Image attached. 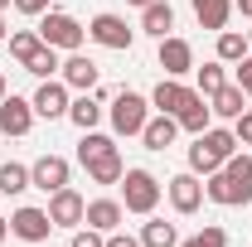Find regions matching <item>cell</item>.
<instances>
[{"mask_svg": "<svg viewBox=\"0 0 252 247\" xmlns=\"http://www.w3.org/2000/svg\"><path fill=\"white\" fill-rule=\"evenodd\" d=\"M189 97H194V88H185L180 78H165L156 93H151V107H156V112H165V117H180Z\"/></svg>", "mask_w": 252, "mask_h": 247, "instance_id": "15", "label": "cell"}, {"mask_svg": "<svg viewBox=\"0 0 252 247\" xmlns=\"http://www.w3.org/2000/svg\"><path fill=\"white\" fill-rule=\"evenodd\" d=\"M83 170H88V180H93V185H122V175H126V165H122V155H117V151L88 160Z\"/></svg>", "mask_w": 252, "mask_h": 247, "instance_id": "21", "label": "cell"}, {"mask_svg": "<svg viewBox=\"0 0 252 247\" xmlns=\"http://www.w3.org/2000/svg\"><path fill=\"white\" fill-rule=\"evenodd\" d=\"M122 218H126V204H122V199H93V204H88V214H83V223L97 228V233H117V228H122Z\"/></svg>", "mask_w": 252, "mask_h": 247, "instance_id": "14", "label": "cell"}, {"mask_svg": "<svg viewBox=\"0 0 252 247\" xmlns=\"http://www.w3.org/2000/svg\"><path fill=\"white\" fill-rule=\"evenodd\" d=\"M204 199H209V204H223V209H243V204L252 199V185H243V180L214 170V175L204 180Z\"/></svg>", "mask_w": 252, "mask_h": 247, "instance_id": "6", "label": "cell"}, {"mask_svg": "<svg viewBox=\"0 0 252 247\" xmlns=\"http://www.w3.org/2000/svg\"><path fill=\"white\" fill-rule=\"evenodd\" d=\"M68 247H107V233H97V228L83 223V228L73 233V243H68Z\"/></svg>", "mask_w": 252, "mask_h": 247, "instance_id": "32", "label": "cell"}, {"mask_svg": "<svg viewBox=\"0 0 252 247\" xmlns=\"http://www.w3.org/2000/svg\"><path fill=\"white\" fill-rule=\"evenodd\" d=\"M39 39H44L49 49L78 54V49H83V39H88V30H83L73 15H63V10H44V15H39Z\"/></svg>", "mask_w": 252, "mask_h": 247, "instance_id": "2", "label": "cell"}, {"mask_svg": "<svg viewBox=\"0 0 252 247\" xmlns=\"http://www.w3.org/2000/svg\"><path fill=\"white\" fill-rule=\"evenodd\" d=\"M107 247H141V238H131V233H107Z\"/></svg>", "mask_w": 252, "mask_h": 247, "instance_id": "36", "label": "cell"}, {"mask_svg": "<svg viewBox=\"0 0 252 247\" xmlns=\"http://www.w3.org/2000/svg\"><path fill=\"white\" fill-rule=\"evenodd\" d=\"M88 39H93V44H102V49H117V54H126V49L136 44V30L126 25L122 15H93Z\"/></svg>", "mask_w": 252, "mask_h": 247, "instance_id": "5", "label": "cell"}, {"mask_svg": "<svg viewBox=\"0 0 252 247\" xmlns=\"http://www.w3.org/2000/svg\"><path fill=\"white\" fill-rule=\"evenodd\" d=\"M34 102V117H49V122H59V117H68V83H54V78H44L39 83V93L30 97Z\"/></svg>", "mask_w": 252, "mask_h": 247, "instance_id": "12", "label": "cell"}, {"mask_svg": "<svg viewBox=\"0 0 252 247\" xmlns=\"http://www.w3.org/2000/svg\"><path fill=\"white\" fill-rule=\"evenodd\" d=\"M59 73H63V83H68V88H78V93H93V88H97V63L88 59V54H73Z\"/></svg>", "mask_w": 252, "mask_h": 247, "instance_id": "17", "label": "cell"}, {"mask_svg": "<svg viewBox=\"0 0 252 247\" xmlns=\"http://www.w3.org/2000/svg\"><path fill=\"white\" fill-rule=\"evenodd\" d=\"M30 126H34V102L10 93L0 102V131H5V136H30Z\"/></svg>", "mask_w": 252, "mask_h": 247, "instance_id": "13", "label": "cell"}, {"mask_svg": "<svg viewBox=\"0 0 252 247\" xmlns=\"http://www.w3.org/2000/svg\"><path fill=\"white\" fill-rule=\"evenodd\" d=\"M0 39H10V25H5V10H0Z\"/></svg>", "mask_w": 252, "mask_h": 247, "instance_id": "39", "label": "cell"}, {"mask_svg": "<svg viewBox=\"0 0 252 247\" xmlns=\"http://www.w3.org/2000/svg\"><path fill=\"white\" fill-rule=\"evenodd\" d=\"M165 194H170L175 214H199V209H204V180H199L194 170H185V175H175V180L165 185Z\"/></svg>", "mask_w": 252, "mask_h": 247, "instance_id": "7", "label": "cell"}, {"mask_svg": "<svg viewBox=\"0 0 252 247\" xmlns=\"http://www.w3.org/2000/svg\"><path fill=\"white\" fill-rule=\"evenodd\" d=\"M238 88L252 97V54H243V59H238Z\"/></svg>", "mask_w": 252, "mask_h": 247, "instance_id": "34", "label": "cell"}, {"mask_svg": "<svg viewBox=\"0 0 252 247\" xmlns=\"http://www.w3.org/2000/svg\"><path fill=\"white\" fill-rule=\"evenodd\" d=\"M180 247H228V233L209 223L204 233H194V238H185V243H180Z\"/></svg>", "mask_w": 252, "mask_h": 247, "instance_id": "31", "label": "cell"}, {"mask_svg": "<svg viewBox=\"0 0 252 247\" xmlns=\"http://www.w3.org/2000/svg\"><path fill=\"white\" fill-rule=\"evenodd\" d=\"M141 30L165 39V34L175 30V10H170V0H151V5H141Z\"/></svg>", "mask_w": 252, "mask_h": 247, "instance_id": "19", "label": "cell"}, {"mask_svg": "<svg viewBox=\"0 0 252 247\" xmlns=\"http://www.w3.org/2000/svg\"><path fill=\"white\" fill-rule=\"evenodd\" d=\"M30 189V165H0V194H25Z\"/></svg>", "mask_w": 252, "mask_h": 247, "instance_id": "27", "label": "cell"}, {"mask_svg": "<svg viewBox=\"0 0 252 247\" xmlns=\"http://www.w3.org/2000/svg\"><path fill=\"white\" fill-rule=\"evenodd\" d=\"M68 122L78 126V131H97V122H102V102H97V93H83L68 102Z\"/></svg>", "mask_w": 252, "mask_h": 247, "instance_id": "20", "label": "cell"}, {"mask_svg": "<svg viewBox=\"0 0 252 247\" xmlns=\"http://www.w3.org/2000/svg\"><path fill=\"white\" fill-rule=\"evenodd\" d=\"M10 233H15L20 243H49V233H54V218H49V209H15V218H10Z\"/></svg>", "mask_w": 252, "mask_h": 247, "instance_id": "9", "label": "cell"}, {"mask_svg": "<svg viewBox=\"0 0 252 247\" xmlns=\"http://www.w3.org/2000/svg\"><path fill=\"white\" fill-rule=\"evenodd\" d=\"M141 247H180V228L165 223V218H151L141 228Z\"/></svg>", "mask_w": 252, "mask_h": 247, "instance_id": "23", "label": "cell"}, {"mask_svg": "<svg viewBox=\"0 0 252 247\" xmlns=\"http://www.w3.org/2000/svg\"><path fill=\"white\" fill-rule=\"evenodd\" d=\"M5 97H10V83H5V73H0V102H5Z\"/></svg>", "mask_w": 252, "mask_h": 247, "instance_id": "40", "label": "cell"}, {"mask_svg": "<svg viewBox=\"0 0 252 247\" xmlns=\"http://www.w3.org/2000/svg\"><path fill=\"white\" fill-rule=\"evenodd\" d=\"M233 151H238V136L223 131V126H209V131H199L194 146H189V170L209 180L214 170H223V160H228Z\"/></svg>", "mask_w": 252, "mask_h": 247, "instance_id": "1", "label": "cell"}, {"mask_svg": "<svg viewBox=\"0 0 252 247\" xmlns=\"http://www.w3.org/2000/svg\"><path fill=\"white\" fill-rule=\"evenodd\" d=\"M194 15L204 30H223L228 15H233V0H194Z\"/></svg>", "mask_w": 252, "mask_h": 247, "instance_id": "24", "label": "cell"}, {"mask_svg": "<svg viewBox=\"0 0 252 247\" xmlns=\"http://www.w3.org/2000/svg\"><path fill=\"white\" fill-rule=\"evenodd\" d=\"M194 73H199V93L204 97H214L223 83H228V78H223V63H204V68H194Z\"/></svg>", "mask_w": 252, "mask_h": 247, "instance_id": "30", "label": "cell"}, {"mask_svg": "<svg viewBox=\"0 0 252 247\" xmlns=\"http://www.w3.org/2000/svg\"><path fill=\"white\" fill-rule=\"evenodd\" d=\"M175 136H180V122H175V117H165V112H156L151 122L141 126L146 151H170V146H175Z\"/></svg>", "mask_w": 252, "mask_h": 247, "instance_id": "16", "label": "cell"}, {"mask_svg": "<svg viewBox=\"0 0 252 247\" xmlns=\"http://www.w3.org/2000/svg\"><path fill=\"white\" fill-rule=\"evenodd\" d=\"M107 151H117L112 136H102V131H83V146H78V160H83V165L97 160V155H107Z\"/></svg>", "mask_w": 252, "mask_h": 247, "instance_id": "28", "label": "cell"}, {"mask_svg": "<svg viewBox=\"0 0 252 247\" xmlns=\"http://www.w3.org/2000/svg\"><path fill=\"white\" fill-rule=\"evenodd\" d=\"M83 214H88V199H83L78 189L49 194V218H54V228H83Z\"/></svg>", "mask_w": 252, "mask_h": 247, "instance_id": "10", "label": "cell"}, {"mask_svg": "<svg viewBox=\"0 0 252 247\" xmlns=\"http://www.w3.org/2000/svg\"><path fill=\"white\" fill-rule=\"evenodd\" d=\"M233 136H238V146H252V112L233 117Z\"/></svg>", "mask_w": 252, "mask_h": 247, "instance_id": "33", "label": "cell"}, {"mask_svg": "<svg viewBox=\"0 0 252 247\" xmlns=\"http://www.w3.org/2000/svg\"><path fill=\"white\" fill-rule=\"evenodd\" d=\"M248 54V34L238 30H219V63H238Z\"/></svg>", "mask_w": 252, "mask_h": 247, "instance_id": "26", "label": "cell"}, {"mask_svg": "<svg viewBox=\"0 0 252 247\" xmlns=\"http://www.w3.org/2000/svg\"><path fill=\"white\" fill-rule=\"evenodd\" d=\"M160 68H165V78H185V73H194V49H189V39L165 34V39H160Z\"/></svg>", "mask_w": 252, "mask_h": 247, "instance_id": "11", "label": "cell"}, {"mask_svg": "<svg viewBox=\"0 0 252 247\" xmlns=\"http://www.w3.org/2000/svg\"><path fill=\"white\" fill-rule=\"evenodd\" d=\"M248 49H252V30H248Z\"/></svg>", "mask_w": 252, "mask_h": 247, "instance_id": "43", "label": "cell"}, {"mask_svg": "<svg viewBox=\"0 0 252 247\" xmlns=\"http://www.w3.org/2000/svg\"><path fill=\"white\" fill-rule=\"evenodd\" d=\"M233 10H238V15H248V20H252V0H233Z\"/></svg>", "mask_w": 252, "mask_h": 247, "instance_id": "37", "label": "cell"}, {"mask_svg": "<svg viewBox=\"0 0 252 247\" xmlns=\"http://www.w3.org/2000/svg\"><path fill=\"white\" fill-rule=\"evenodd\" d=\"M122 204H126V214H156L160 180L151 170H126L122 175Z\"/></svg>", "mask_w": 252, "mask_h": 247, "instance_id": "3", "label": "cell"}, {"mask_svg": "<svg viewBox=\"0 0 252 247\" xmlns=\"http://www.w3.org/2000/svg\"><path fill=\"white\" fill-rule=\"evenodd\" d=\"M30 189H44V194L68 189V160L63 155H39L30 165Z\"/></svg>", "mask_w": 252, "mask_h": 247, "instance_id": "8", "label": "cell"}, {"mask_svg": "<svg viewBox=\"0 0 252 247\" xmlns=\"http://www.w3.org/2000/svg\"><path fill=\"white\" fill-rule=\"evenodd\" d=\"M175 122H180V131H189V136L209 131V122H214V107H209V97H204V93H194V97L185 102V112H180Z\"/></svg>", "mask_w": 252, "mask_h": 247, "instance_id": "18", "label": "cell"}, {"mask_svg": "<svg viewBox=\"0 0 252 247\" xmlns=\"http://www.w3.org/2000/svg\"><path fill=\"white\" fill-rule=\"evenodd\" d=\"M49 5H54V0H15V10H20V15H44Z\"/></svg>", "mask_w": 252, "mask_h": 247, "instance_id": "35", "label": "cell"}, {"mask_svg": "<svg viewBox=\"0 0 252 247\" xmlns=\"http://www.w3.org/2000/svg\"><path fill=\"white\" fill-rule=\"evenodd\" d=\"M59 68H63V63H59V49H49V44H44L30 63H25V73H34V78H54Z\"/></svg>", "mask_w": 252, "mask_h": 247, "instance_id": "29", "label": "cell"}, {"mask_svg": "<svg viewBox=\"0 0 252 247\" xmlns=\"http://www.w3.org/2000/svg\"><path fill=\"white\" fill-rule=\"evenodd\" d=\"M126 5H151V0H126Z\"/></svg>", "mask_w": 252, "mask_h": 247, "instance_id": "41", "label": "cell"}, {"mask_svg": "<svg viewBox=\"0 0 252 247\" xmlns=\"http://www.w3.org/2000/svg\"><path fill=\"white\" fill-rule=\"evenodd\" d=\"M209 107H214V117H228V122H233V117H243V107H248V93H243L238 83H223L219 93L209 97Z\"/></svg>", "mask_w": 252, "mask_h": 247, "instance_id": "22", "label": "cell"}, {"mask_svg": "<svg viewBox=\"0 0 252 247\" xmlns=\"http://www.w3.org/2000/svg\"><path fill=\"white\" fill-rule=\"evenodd\" d=\"M0 10H10V0H0Z\"/></svg>", "mask_w": 252, "mask_h": 247, "instance_id": "42", "label": "cell"}, {"mask_svg": "<svg viewBox=\"0 0 252 247\" xmlns=\"http://www.w3.org/2000/svg\"><path fill=\"white\" fill-rule=\"evenodd\" d=\"M146 122H151V102L141 93H117L112 97V131L117 136H141Z\"/></svg>", "mask_w": 252, "mask_h": 247, "instance_id": "4", "label": "cell"}, {"mask_svg": "<svg viewBox=\"0 0 252 247\" xmlns=\"http://www.w3.org/2000/svg\"><path fill=\"white\" fill-rule=\"evenodd\" d=\"M5 238H10V218H0V243H5Z\"/></svg>", "mask_w": 252, "mask_h": 247, "instance_id": "38", "label": "cell"}, {"mask_svg": "<svg viewBox=\"0 0 252 247\" xmlns=\"http://www.w3.org/2000/svg\"><path fill=\"white\" fill-rule=\"evenodd\" d=\"M39 49H44V39H39V30H15V34H10V54L20 59V68H25V63H30L34 54H39Z\"/></svg>", "mask_w": 252, "mask_h": 247, "instance_id": "25", "label": "cell"}]
</instances>
